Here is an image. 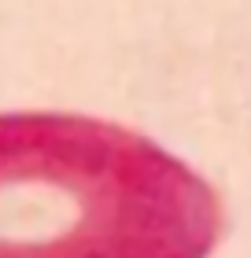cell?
I'll return each mask as SVG.
<instances>
[{
    "mask_svg": "<svg viewBox=\"0 0 251 258\" xmlns=\"http://www.w3.org/2000/svg\"><path fill=\"white\" fill-rule=\"evenodd\" d=\"M222 232L211 181L144 133L0 114V258H211Z\"/></svg>",
    "mask_w": 251,
    "mask_h": 258,
    "instance_id": "cell-1",
    "label": "cell"
}]
</instances>
